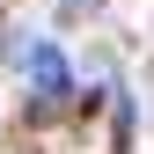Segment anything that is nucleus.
Segmentation results:
<instances>
[{"mask_svg":"<svg viewBox=\"0 0 154 154\" xmlns=\"http://www.w3.org/2000/svg\"><path fill=\"white\" fill-rule=\"evenodd\" d=\"M29 73H37V95H44V103H59V95L73 88V66H66L51 44H37V51H29Z\"/></svg>","mask_w":154,"mask_h":154,"instance_id":"1","label":"nucleus"},{"mask_svg":"<svg viewBox=\"0 0 154 154\" xmlns=\"http://www.w3.org/2000/svg\"><path fill=\"white\" fill-rule=\"evenodd\" d=\"M66 8H81V0H66Z\"/></svg>","mask_w":154,"mask_h":154,"instance_id":"2","label":"nucleus"}]
</instances>
